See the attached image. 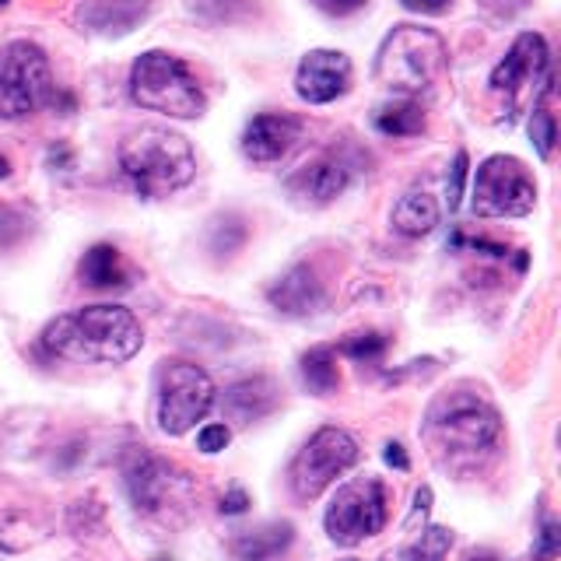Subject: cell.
I'll use <instances>...</instances> for the list:
<instances>
[{
  "mask_svg": "<svg viewBox=\"0 0 561 561\" xmlns=\"http://www.w3.org/2000/svg\"><path fill=\"white\" fill-rule=\"evenodd\" d=\"M432 456L453 473H478V467L502 446V417L488 400L473 393H449L425 421Z\"/></svg>",
  "mask_w": 561,
  "mask_h": 561,
  "instance_id": "cell-1",
  "label": "cell"
},
{
  "mask_svg": "<svg viewBox=\"0 0 561 561\" xmlns=\"http://www.w3.org/2000/svg\"><path fill=\"white\" fill-rule=\"evenodd\" d=\"M140 344H145V330L123 306H88L57 316L43 330V347L49 355L84 365H123L137 355Z\"/></svg>",
  "mask_w": 561,
  "mask_h": 561,
  "instance_id": "cell-2",
  "label": "cell"
},
{
  "mask_svg": "<svg viewBox=\"0 0 561 561\" xmlns=\"http://www.w3.org/2000/svg\"><path fill=\"white\" fill-rule=\"evenodd\" d=\"M119 169L140 197L158 201L183 190L197 175V154L183 134L165 127H140L123 137Z\"/></svg>",
  "mask_w": 561,
  "mask_h": 561,
  "instance_id": "cell-3",
  "label": "cell"
},
{
  "mask_svg": "<svg viewBox=\"0 0 561 561\" xmlns=\"http://www.w3.org/2000/svg\"><path fill=\"white\" fill-rule=\"evenodd\" d=\"M449 70V49L443 35L421 25H397L376 53V81L403 99L432 92Z\"/></svg>",
  "mask_w": 561,
  "mask_h": 561,
  "instance_id": "cell-4",
  "label": "cell"
},
{
  "mask_svg": "<svg viewBox=\"0 0 561 561\" xmlns=\"http://www.w3.org/2000/svg\"><path fill=\"white\" fill-rule=\"evenodd\" d=\"M130 99L140 110L162 113L172 119H197L207 110L193 70L165 49L140 53L130 70Z\"/></svg>",
  "mask_w": 561,
  "mask_h": 561,
  "instance_id": "cell-5",
  "label": "cell"
},
{
  "mask_svg": "<svg viewBox=\"0 0 561 561\" xmlns=\"http://www.w3.org/2000/svg\"><path fill=\"white\" fill-rule=\"evenodd\" d=\"M49 57L35 43H8L0 49V119H25L53 102Z\"/></svg>",
  "mask_w": 561,
  "mask_h": 561,
  "instance_id": "cell-6",
  "label": "cell"
},
{
  "mask_svg": "<svg viewBox=\"0 0 561 561\" xmlns=\"http://www.w3.org/2000/svg\"><path fill=\"white\" fill-rule=\"evenodd\" d=\"M491 92L505 99L508 119H516L540 95H551V53L540 32L516 35V43L491 70Z\"/></svg>",
  "mask_w": 561,
  "mask_h": 561,
  "instance_id": "cell-7",
  "label": "cell"
},
{
  "mask_svg": "<svg viewBox=\"0 0 561 561\" xmlns=\"http://www.w3.org/2000/svg\"><path fill=\"white\" fill-rule=\"evenodd\" d=\"M537 204L530 169L513 154H491L473 175L470 207L478 218H526Z\"/></svg>",
  "mask_w": 561,
  "mask_h": 561,
  "instance_id": "cell-8",
  "label": "cell"
},
{
  "mask_svg": "<svg viewBox=\"0 0 561 561\" xmlns=\"http://www.w3.org/2000/svg\"><path fill=\"white\" fill-rule=\"evenodd\" d=\"M215 382L193 362H169L158 382V425L169 435H186L215 408Z\"/></svg>",
  "mask_w": 561,
  "mask_h": 561,
  "instance_id": "cell-9",
  "label": "cell"
},
{
  "mask_svg": "<svg viewBox=\"0 0 561 561\" xmlns=\"http://www.w3.org/2000/svg\"><path fill=\"white\" fill-rule=\"evenodd\" d=\"M355 460H358L355 438H351L344 428H333V425L320 428L291 460L288 484L295 491V499L312 502L316 495H323V491L337 481L344 470L355 467Z\"/></svg>",
  "mask_w": 561,
  "mask_h": 561,
  "instance_id": "cell-10",
  "label": "cell"
},
{
  "mask_svg": "<svg viewBox=\"0 0 561 561\" xmlns=\"http://www.w3.org/2000/svg\"><path fill=\"white\" fill-rule=\"evenodd\" d=\"M386 526V491L376 478H358L337 488L327 508V537L341 548L376 537Z\"/></svg>",
  "mask_w": 561,
  "mask_h": 561,
  "instance_id": "cell-11",
  "label": "cell"
},
{
  "mask_svg": "<svg viewBox=\"0 0 561 561\" xmlns=\"http://www.w3.org/2000/svg\"><path fill=\"white\" fill-rule=\"evenodd\" d=\"M351 88V60L341 49H309L295 70V92L309 105H327Z\"/></svg>",
  "mask_w": 561,
  "mask_h": 561,
  "instance_id": "cell-12",
  "label": "cell"
},
{
  "mask_svg": "<svg viewBox=\"0 0 561 561\" xmlns=\"http://www.w3.org/2000/svg\"><path fill=\"white\" fill-rule=\"evenodd\" d=\"M123 481H127V495L137 513L154 516L172 495V467L158 460L151 453H130L123 460Z\"/></svg>",
  "mask_w": 561,
  "mask_h": 561,
  "instance_id": "cell-13",
  "label": "cell"
},
{
  "mask_svg": "<svg viewBox=\"0 0 561 561\" xmlns=\"http://www.w3.org/2000/svg\"><path fill=\"white\" fill-rule=\"evenodd\" d=\"M302 140V123L288 113H260L242 130V154L253 162H277Z\"/></svg>",
  "mask_w": 561,
  "mask_h": 561,
  "instance_id": "cell-14",
  "label": "cell"
},
{
  "mask_svg": "<svg viewBox=\"0 0 561 561\" xmlns=\"http://www.w3.org/2000/svg\"><path fill=\"white\" fill-rule=\"evenodd\" d=\"M347 183H351V165L341 154H320L316 162L302 165L288 180L291 193L306 204H330L347 190Z\"/></svg>",
  "mask_w": 561,
  "mask_h": 561,
  "instance_id": "cell-15",
  "label": "cell"
},
{
  "mask_svg": "<svg viewBox=\"0 0 561 561\" xmlns=\"http://www.w3.org/2000/svg\"><path fill=\"white\" fill-rule=\"evenodd\" d=\"M327 302V291L312 267H291L285 277L271 285V306L285 316H312Z\"/></svg>",
  "mask_w": 561,
  "mask_h": 561,
  "instance_id": "cell-16",
  "label": "cell"
},
{
  "mask_svg": "<svg viewBox=\"0 0 561 561\" xmlns=\"http://www.w3.org/2000/svg\"><path fill=\"white\" fill-rule=\"evenodd\" d=\"M148 14V0H88L81 8V25L102 35H123L137 28Z\"/></svg>",
  "mask_w": 561,
  "mask_h": 561,
  "instance_id": "cell-17",
  "label": "cell"
},
{
  "mask_svg": "<svg viewBox=\"0 0 561 561\" xmlns=\"http://www.w3.org/2000/svg\"><path fill=\"white\" fill-rule=\"evenodd\" d=\"M274 408H277V386L267 376L242 379V382L228 386V390H225V411L232 414L236 421H242V425L267 417Z\"/></svg>",
  "mask_w": 561,
  "mask_h": 561,
  "instance_id": "cell-18",
  "label": "cell"
},
{
  "mask_svg": "<svg viewBox=\"0 0 561 561\" xmlns=\"http://www.w3.org/2000/svg\"><path fill=\"white\" fill-rule=\"evenodd\" d=\"M81 280L88 288H95V291H113V288L130 285V267L123 263L119 250L99 242L81 260Z\"/></svg>",
  "mask_w": 561,
  "mask_h": 561,
  "instance_id": "cell-19",
  "label": "cell"
},
{
  "mask_svg": "<svg viewBox=\"0 0 561 561\" xmlns=\"http://www.w3.org/2000/svg\"><path fill=\"white\" fill-rule=\"evenodd\" d=\"M438 218H443V210H438L435 197L425 190H411L408 197H400V204L393 207V228L408 239L428 236L438 225Z\"/></svg>",
  "mask_w": 561,
  "mask_h": 561,
  "instance_id": "cell-20",
  "label": "cell"
},
{
  "mask_svg": "<svg viewBox=\"0 0 561 561\" xmlns=\"http://www.w3.org/2000/svg\"><path fill=\"white\" fill-rule=\"evenodd\" d=\"M291 540H295L291 523H285V519L267 523V526H260V530L236 540V558L239 561H274L291 548Z\"/></svg>",
  "mask_w": 561,
  "mask_h": 561,
  "instance_id": "cell-21",
  "label": "cell"
},
{
  "mask_svg": "<svg viewBox=\"0 0 561 561\" xmlns=\"http://www.w3.org/2000/svg\"><path fill=\"white\" fill-rule=\"evenodd\" d=\"M373 123L386 137H414L425 130V110H421L417 99H397V102L379 105Z\"/></svg>",
  "mask_w": 561,
  "mask_h": 561,
  "instance_id": "cell-22",
  "label": "cell"
},
{
  "mask_svg": "<svg viewBox=\"0 0 561 561\" xmlns=\"http://www.w3.org/2000/svg\"><path fill=\"white\" fill-rule=\"evenodd\" d=\"M337 351L333 347H309L302 362H298V373H302V386L312 397H330L337 390L341 373H337Z\"/></svg>",
  "mask_w": 561,
  "mask_h": 561,
  "instance_id": "cell-23",
  "label": "cell"
},
{
  "mask_svg": "<svg viewBox=\"0 0 561 561\" xmlns=\"http://www.w3.org/2000/svg\"><path fill=\"white\" fill-rule=\"evenodd\" d=\"M449 548H453V534L446 526H428V530L403 551L400 561H446Z\"/></svg>",
  "mask_w": 561,
  "mask_h": 561,
  "instance_id": "cell-24",
  "label": "cell"
},
{
  "mask_svg": "<svg viewBox=\"0 0 561 561\" xmlns=\"http://www.w3.org/2000/svg\"><path fill=\"white\" fill-rule=\"evenodd\" d=\"M530 140L537 154L548 162V158L554 154V140H558V123H554V113L548 110V105H534V116H530Z\"/></svg>",
  "mask_w": 561,
  "mask_h": 561,
  "instance_id": "cell-25",
  "label": "cell"
},
{
  "mask_svg": "<svg viewBox=\"0 0 561 561\" xmlns=\"http://www.w3.org/2000/svg\"><path fill=\"white\" fill-rule=\"evenodd\" d=\"M390 347V337L386 333H358V337H347L341 344V355L355 358V362H376L379 355H386Z\"/></svg>",
  "mask_w": 561,
  "mask_h": 561,
  "instance_id": "cell-26",
  "label": "cell"
},
{
  "mask_svg": "<svg viewBox=\"0 0 561 561\" xmlns=\"http://www.w3.org/2000/svg\"><path fill=\"white\" fill-rule=\"evenodd\" d=\"M467 169H470L467 151H456V158H453V172H449V183H446V204H449V210L460 207L463 183H467Z\"/></svg>",
  "mask_w": 561,
  "mask_h": 561,
  "instance_id": "cell-27",
  "label": "cell"
},
{
  "mask_svg": "<svg viewBox=\"0 0 561 561\" xmlns=\"http://www.w3.org/2000/svg\"><path fill=\"white\" fill-rule=\"evenodd\" d=\"M558 551H561V530H558V523H554V519H543V526H540V540L534 543L530 561H554Z\"/></svg>",
  "mask_w": 561,
  "mask_h": 561,
  "instance_id": "cell-28",
  "label": "cell"
},
{
  "mask_svg": "<svg viewBox=\"0 0 561 561\" xmlns=\"http://www.w3.org/2000/svg\"><path fill=\"white\" fill-rule=\"evenodd\" d=\"M228 443H232V432H228L225 425H207L197 435V449L201 453H221Z\"/></svg>",
  "mask_w": 561,
  "mask_h": 561,
  "instance_id": "cell-29",
  "label": "cell"
},
{
  "mask_svg": "<svg viewBox=\"0 0 561 561\" xmlns=\"http://www.w3.org/2000/svg\"><path fill=\"white\" fill-rule=\"evenodd\" d=\"M250 508V495L242 488H228V495L221 499V513L225 516H242Z\"/></svg>",
  "mask_w": 561,
  "mask_h": 561,
  "instance_id": "cell-30",
  "label": "cell"
},
{
  "mask_svg": "<svg viewBox=\"0 0 561 561\" xmlns=\"http://www.w3.org/2000/svg\"><path fill=\"white\" fill-rule=\"evenodd\" d=\"M453 0H403V8L414 11V14H443Z\"/></svg>",
  "mask_w": 561,
  "mask_h": 561,
  "instance_id": "cell-31",
  "label": "cell"
},
{
  "mask_svg": "<svg viewBox=\"0 0 561 561\" xmlns=\"http://www.w3.org/2000/svg\"><path fill=\"white\" fill-rule=\"evenodd\" d=\"M382 456H386V463H390V467H397V470H411V460H408V449H403L400 443H386Z\"/></svg>",
  "mask_w": 561,
  "mask_h": 561,
  "instance_id": "cell-32",
  "label": "cell"
},
{
  "mask_svg": "<svg viewBox=\"0 0 561 561\" xmlns=\"http://www.w3.org/2000/svg\"><path fill=\"white\" fill-rule=\"evenodd\" d=\"M327 14H351V11H358L365 0H316Z\"/></svg>",
  "mask_w": 561,
  "mask_h": 561,
  "instance_id": "cell-33",
  "label": "cell"
},
{
  "mask_svg": "<svg viewBox=\"0 0 561 561\" xmlns=\"http://www.w3.org/2000/svg\"><path fill=\"white\" fill-rule=\"evenodd\" d=\"M428 508H432V488H417V495H414V516H411V523H414L417 516H428Z\"/></svg>",
  "mask_w": 561,
  "mask_h": 561,
  "instance_id": "cell-34",
  "label": "cell"
},
{
  "mask_svg": "<svg viewBox=\"0 0 561 561\" xmlns=\"http://www.w3.org/2000/svg\"><path fill=\"white\" fill-rule=\"evenodd\" d=\"M470 561H499V558L495 554H473Z\"/></svg>",
  "mask_w": 561,
  "mask_h": 561,
  "instance_id": "cell-35",
  "label": "cell"
},
{
  "mask_svg": "<svg viewBox=\"0 0 561 561\" xmlns=\"http://www.w3.org/2000/svg\"><path fill=\"white\" fill-rule=\"evenodd\" d=\"M11 172V165H8V158H0V175H8Z\"/></svg>",
  "mask_w": 561,
  "mask_h": 561,
  "instance_id": "cell-36",
  "label": "cell"
},
{
  "mask_svg": "<svg viewBox=\"0 0 561 561\" xmlns=\"http://www.w3.org/2000/svg\"><path fill=\"white\" fill-rule=\"evenodd\" d=\"M0 4H8V0H0Z\"/></svg>",
  "mask_w": 561,
  "mask_h": 561,
  "instance_id": "cell-37",
  "label": "cell"
}]
</instances>
